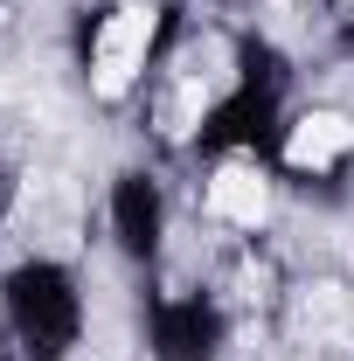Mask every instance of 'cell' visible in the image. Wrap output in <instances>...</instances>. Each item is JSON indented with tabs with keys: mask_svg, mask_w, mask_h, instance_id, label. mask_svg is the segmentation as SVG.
Wrapping results in <instances>:
<instances>
[{
	"mask_svg": "<svg viewBox=\"0 0 354 361\" xmlns=\"http://www.w3.org/2000/svg\"><path fill=\"white\" fill-rule=\"evenodd\" d=\"M209 216H222L236 229H257V216H264V174L257 167H222L209 180Z\"/></svg>",
	"mask_w": 354,
	"mask_h": 361,
	"instance_id": "obj_6",
	"label": "cell"
},
{
	"mask_svg": "<svg viewBox=\"0 0 354 361\" xmlns=\"http://www.w3.org/2000/svg\"><path fill=\"white\" fill-rule=\"evenodd\" d=\"M348 153H354V118H341V111H306L285 133V167L292 174H326Z\"/></svg>",
	"mask_w": 354,
	"mask_h": 361,
	"instance_id": "obj_5",
	"label": "cell"
},
{
	"mask_svg": "<svg viewBox=\"0 0 354 361\" xmlns=\"http://www.w3.org/2000/svg\"><path fill=\"white\" fill-rule=\"evenodd\" d=\"M153 7H139V0H118L111 14H97V28H90V90L97 97H126L139 84V70H146V56H153Z\"/></svg>",
	"mask_w": 354,
	"mask_h": 361,
	"instance_id": "obj_2",
	"label": "cell"
},
{
	"mask_svg": "<svg viewBox=\"0 0 354 361\" xmlns=\"http://www.w3.org/2000/svg\"><path fill=\"white\" fill-rule=\"evenodd\" d=\"M160 229H167V209H160V180L153 174H118L111 180V236L126 257H153L160 250Z\"/></svg>",
	"mask_w": 354,
	"mask_h": 361,
	"instance_id": "obj_4",
	"label": "cell"
},
{
	"mask_svg": "<svg viewBox=\"0 0 354 361\" xmlns=\"http://www.w3.org/2000/svg\"><path fill=\"white\" fill-rule=\"evenodd\" d=\"M7 326H14V348L21 361H70L84 341V292L70 264L56 257H28V264L7 278Z\"/></svg>",
	"mask_w": 354,
	"mask_h": 361,
	"instance_id": "obj_1",
	"label": "cell"
},
{
	"mask_svg": "<svg viewBox=\"0 0 354 361\" xmlns=\"http://www.w3.org/2000/svg\"><path fill=\"white\" fill-rule=\"evenodd\" d=\"M216 355H222V313L202 292L153 306V361H216Z\"/></svg>",
	"mask_w": 354,
	"mask_h": 361,
	"instance_id": "obj_3",
	"label": "cell"
}]
</instances>
